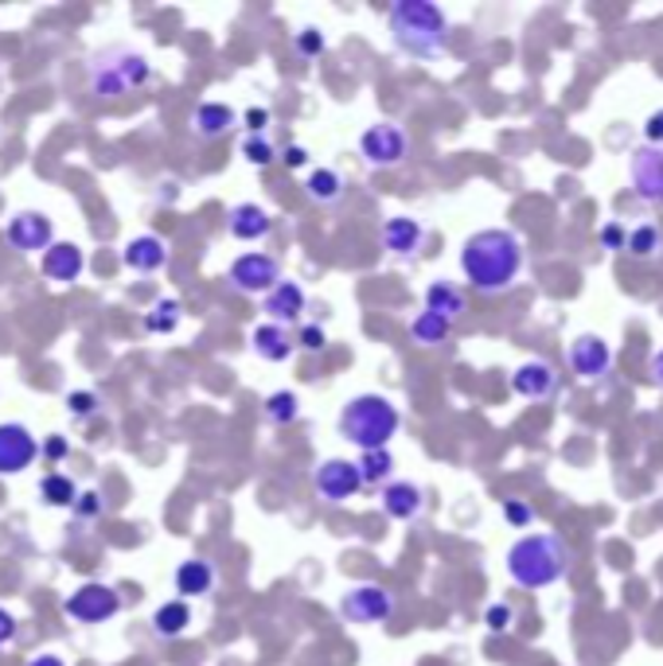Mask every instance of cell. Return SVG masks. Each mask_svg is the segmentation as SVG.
Wrapping results in <instances>:
<instances>
[{
    "mask_svg": "<svg viewBox=\"0 0 663 666\" xmlns=\"http://www.w3.org/2000/svg\"><path fill=\"white\" fill-rule=\"evenodd\" d=\"M98 406H102V398H98L94 390H71V394H66V409H71V417H94L98 414Z\"/></svg>",
    "mask_w": 663,
    "mask_h": 666,
    "instance_id": "36",
    "label": "cell"
},
{
    "mask_svg": "<svg viewBox=\"0 0 663 666\" xmlns=\"http://www.w3.org/2000/svg\"><path fill=\"white\" fill-rule=\"evenodd\" d=\"M574 550L558 534H524L507 550V577L519 589H547L570 574Z\"/></svg>",
    "mask_w": 663,
    "mask_h": 666,
    "instance_id": "2",
    "label": "cell"
},
{
    "mask_svg": "<svg viewBox=\"0 0 663 666\" xmlns=\"http://www.w3.org/2000/svg\"><path fill=\"white\" fill-rule=\"evenodd\" d=\"M187 624H192V608H187V601H164L157 612H152V631H157L160 639L184 636Z\"/></svg>",
    "mask_w": 663,
    "mask_h": 666,
    "instance_id": "27",
    "label": "cell"
},
{
    "mask_svg": "<svg viewBox=\"0 0 663 666\" xmlns=\"http://www.w3.org/2000/svg\"><path fill=\"white\" fill-rule=\"evenodd\" d=\"M324 47H328L324 32H317V28H300V32H297V51H300L305 59L324 55Z\"/></svg>",
    "mask_w": 663,
    "mask_h": 666,
    "instance_id": "38",
    "label": "cell"
},
{
    "mask_svg": "<svg viewBox=\"0 0 663 666\" xmlns=\"http://www.w3.org/2000/svg\"><path fill=\"white\" fill-rule=\"evenodd\" d=\"M340 616L347 624H383L394 616V592L383 584H355L340 596Z\"/></svg>",
    "mask_w": 663,
    "mask_h": 666,
    "instance_id": "8",
    "label": "cell"
},
{
    "mask_svg": "<svg viewBox=\"0 0 663 666\" xmlns=\"http://www.w3.org/2000/svg\"><path fill=\"white\" fill-rule=\"evenodd\" d=\"M628 176H633V192L644 203L663 207V148L640 145L628 160Z\"/></svg>",
    "mask_w": 663,
    "mask_h": 666,
    "instance_id": "11",
    "label": "cell"
},
{
    "mask_svg": "<svg viewBox=\"0 0 663 666\" xmlns=\"http://www.w3.org/2000/svg\"><path fill=\"white\" fill-rule=\"evenodd\" d=\"M504 518L512 522L515 530H524V527H531V522H535V510H531V503H524V499H507L504 503Z\"/></svg>",
    "mask_w": 663,
    "mask_h": 666,
    "instance_id": "40",
    "label": "cell"
},
{
    "mask_svg": "<svg viewBox=\"0 0 663 666\" xmlns=\"http://www.w3.org/2000/svg\"><path fill=\"white\" fill-rule=\"evenodd\" d=\"M211 589H216V569H211V562H199V557L180 562V569H176L180 601H187V596H207Z\"/></svg>",
    "mask_w": 663,
    "mask_h": 666,
    "instance_id": "24",
    "label": "cell"
},
{
    "mask_svg": "<svg viewBox=\"0 0 663 666\" xmlns=\"http://www.w3.org/2000/svg\"><path fill=\"white\" fill-rule=\"evenodd\" d=\"M402 414L391 398L383 394H359L352 398L336 417V429L347 444H355L359 453H375V448H386L391 436L398 433Z\"/></svg>",
    "mask_w": 663,
    "mask_h": 666,
    "instance_id": "4",
    "label": "cell"
},
{
    "mask_svg": "<svg viewBox=\"0 0 663 666\" xmlns=\"http://www.w3.org/2000/svg\"><path fill=\"white\" fill-rule=\"evenodd\" d=\"M39 453L47 456V464H63L66 456H71V444H66L63 433H56V436H47V441L39 444Z\"/></svg>",
    "mask_w": 663,
    "mask_h": 666,
    "instance_id": "42",
    "label": "cell"
},
{
    "mask_svg": "<svg viewBox=\"0 0 663 666\" xmlns=\"http://www.w3.org/2000/svg\"><path fill=\"white\" fill-rule=\"evenodd\" d=\"M359 476H364V483H375V488H379V483H394L391 476H394V456H391V448H375V453H364L359 456Z\"/></svg>",
    "mask_w": 663,
    "mask_h": 666,
    "instance_id": "31",
    "label": "cell"
},
{
    "mask_svg": "<svg viewBox=\"0 0 663 666\" xmlns=\"http://www.w3.org/2000/svg\"><path fill=\"white\" fill-rule=\"evenodd\" d=\"M28 666H66V663H63V658H59V655H36Z\"/></svg>",
    "mask_w": 663,
    "mask_h": 666,
    "instance_id": "48",
    "label": "cell"
},
{
    "mask_svg": "<svg viewBox=\"0 0 663 666\" xmlns=\"http://www.w3.org/2000/svg\"><path fill=\"white\" fill-rule=\"evenodd\" d=\"M426 499H421V488L410 480H394L383 488V510L394 518V522H414L421 515Z\"/></svg>",
    "mask_w": 663,
    "mask_h": 666,
    "instance_id": "20",
    "label": "cell"
},
{
    "mask_svg": "<svg viewBox=\"0 0 663 666\" xmlns=\"http://www.w3.org/2000/svg\"><path fill=\"white\" fill-rule=\"evenodd\" d=\"M39 456V441L16 421L0 425V476H16L24 468H32Z\"/></svg>",
    "mask_w": 663,
    "mask_h": 666,
    "instance_id": "13",
    "label": "cell"
},
{
    "mask_svg": "<svg viewBox=\"0 0 663 666\" xmlns=\"http://www.w3.org/2000/svg\"><path fill=\"white\" fill-rule=\"evenodd\" d=\"M281 157H285V164H290V168H305V164H309V152H305V145H285V152H281Z\"/></svg>",
    "mask_w": 663,
    "mask_h": 666,
    "instance_id": "46",
    "label": "cell"
},
{
    "mask_svg": "<svg viewBox=\"0 0 663 666\" xmlns=\"http://www.w3.org/2000/svg\"><path fill=\"white\" fill-rule=\"evenodd\" d=\"M512 624H515V608H512V604H504V601L488 604L484 628L492 631V636H504V631H512Z\"/></svg>",
    "mask_w": 663,
    "mask_h": 666,
    "instance_id": "35",
    "label": "cell"
},
{
    "mask_svg": "<svg viewBox=\"0 0 663 666\" xmlns=\"http://www.w3.org/2000/svg\"><path fill=\"white\" fill-rule=\"evenodd\" d=\"M39 499H44L47 507H75L78 488H75V480H71V476L47 472L44 480H39Z\"/></svg>",
    "mask_w": 663,
    "mask_h": 666,
    "instance_id": "29",
    "label": "cell"
},
{
    "mask_svg": "<svg viewBox=\"0 0 663 666\" xmlns=\"http://www.w3.org/2000/svg\"><path fill=\"white\" fill-rule=\"evenodd\" d=\"M238 125V113L231 110L226 102H199L196 118H192V130L199 133L204 140H219Z\"/></svg>",
    "mask_w": 663,
    "mask_h": 666,
    "instance_id": "23",
    "label": "cell"
},
{
    "mask_svg": "<svg viewBox=\"0 0 663 666\" xmlns=\"http://www.w3.org/2000/svg\"><path fill=\"white\" fill-rule=\"evenodd\" d=\"M4 238L20 254H47L56 246V226L39 211H16L4 226Z\"/></svg>",
    "mask_w": 663,
    "mask_h": 666,
    "instance_id": "10",
    "label": "cell"
},
{
    "mask_svg": "<svg viewBox=\"0 0 663 666\" xmlns=\"http://www.w3.org/2000/svg\"><path fill=\"white\" fill-rule=\"evenodd\" d=\"M12 639H16V616L9 608H0V648H9Z\"/></svg>",
    "mask_w": 663,
    "mask_h": 666,
    "instance_id": "45",
    "label": "cell"
},
{
    "mask_svg": "<svg viewBox=\"0 0 663 666\" xmlns=\"http://www.w3.org/2000/svg\"><path fill=\"white\" fill-rule=\"evenodd\" d=\"M609 367H613V351L601 335H578L570 343V370L578 379L593 382V379H605Z\"/></svg>",
    "mask_w": 663,
    "mask_h": 666,
    "instance_id": "14",
    "label": "cell"
},
{
    "mask_svg": "<svg viewBox=\"0 0 663 666\" xmlns=\"http://www.w3.org/2000/svg\"><path fill=\"white\" fill-rule=\"evenodd\" d=\"M652 382L655 386H663V347L652 355Z\"/></svg>",
    "mask_w": 663,
    "mask_h": 666,
    "instance_id": "47",
    "label": "cell"
},
{
    "mask_svg": "<svg viewBox=\"0 0 663 666\" xmlns=\"http://www.w3.org/2000/svg\"><path fill=\"white\" fill-rule=\"evenodd\" d=\"M297 347H300V351H309V355L324 351V347H328L324 328H320V324H305V328H300V335H297Z\"/></svg>",
    "mask_w": 663,
    "mask_h": 666,
    "instance_id": "39",
    "label": "cell"
},
{
    "mask_svg": "<svg viewBox=\"0 0 663 666\" xmlns=\"http://www.w3.org/2000/svg\"><path fill=\"white\" fill-rule=\"evenodd\" d=\"M644 140L655 148H663V110H655L652 118L644 121Z\"/></svg>",
    "mask_w": 663,
    "mask_h": 666,
    "instance_id": "44",
    "label": "cell"
},
{
    "mask_svg": "<svg viewBox=\"0 0 663 666\" xmlns=\"http://www.w3.org/2000/svg\"><path fill=\"white\" fill-rule=\"evenodd\" d=\"M519 269H524V242L515 238L512 231H504V226L468 234L465 246H461V273L484 296L512 288Z\"/></svg>",
    "mask_w": 663,
    "mask_h": 666,
    "instance_id": "1",
    "label": "cell"
},
{
    "mask_svg": "<svg viewBox=\"0 0 663 666\" xmlns=\"http://www.w3.org/2000/svg\"><path fill=\"white\" fill-rule=\"evenodd\" d=\"M106 510V499H102V491H83L75 499V507H71V515L83 518V522H90V518H98Z\"/></svg>",
    "mask_w": 663,
    "mask_h": 666,
    "instance_id": "37",
    "label": "cell"
},
{
    "mask_svg": "<svg viewBox=\"0 0 663 666\" xmlns=\"http://www.w3.org/2000/svg\"><path fill=\"white\" fill-rule=\"evenodd\" d=\"M406 148H410V140H406L402 125H394V121H379V125L364 130V137H359V152H364V160L371 168H398L406 160Z\"/></svg>",
    "mask_w": 663,
    "mask_h": 666,
    "instance_id": "9",
    "label": "cell"
},
{
    "mask_svg": "<svg viewBox=\"0 0 663 666\" xmlns=\"http://www.w3.org/2000/svg\"><path fill=\"white\" fill-rule=\"evenodd\" d=\"M305 192H309V199H317V203L332 207V203H340V195H344V180H340L336 168H312L309 180H305Z\"/></svg>",
    "mask_w": 663,
    "mask_h": 666,
    "instance_id": "28",
    "label": "cell"
},
{
    "mask_svg": "<svg viewBox=\"0 0 663 666\" xmlns=\"http://www.w3.org/2000/svg\"><path fill=\"white\" fill-rule=\"evenodd\" d=\"M266 417H270L273 425H293V421H297L300 417V398L297 394H293V390H278V394H270V398H266Z\"/></svg>",
    "mask_w": 663,
    "mask_h": 666,
    "instance_id": "33",
    "label": "cell"
},
{
    "mask_svg": "<svg viewBox=\"0 0 663 666\" xmlns=\"http://www.w3.org/2000/svg\"><path fill=\"white\" fill-rule=\"evenodd\" d=\"M243 121H246V130H250V137H266V125H270V110H266V106H250Z\"/></svg>",
    "mask_w": 663,
    "mask_h": 666,
    "instance_id": "43",
    "label": "cell"
},
{
    "mask_svg": "<svg viewBox=\"0 0 663 666\" xmlns=\"http://www.w3.org/2000/svg\"><path fill=\"white\" fill-rule=\"evenodd\" d=\"M63 612L71 616L75 624H106L110 616L122 612V596L102 581H86L78 584L71 596L63 601Z\"/></svg>",
    "mask_w": 663,
    "mask_h": 666,
    "instance_id": "7",
    "label": "cell"
},
{
    "mask_svg": "<svg viewBox=\"0 0 663 666\" xmlns=\"http://www.w3.org/2000/svg\"><path fill=\"white\" fill-rule=\"evenodd\" d=\"M226 281H231V288H238V293H250V296L262 293L266 296L281 285V266H278V258H270V254L246 250L231 261Z\"/></svg>",
    "mask_w": 663,
    "mask_h": 666,
    "instance_id": "6",
    "label": "cell"
},
{
    "mask_svg": "<svg viewBox=\"0 0 663 666\" xmlns=\"http://www.w3.org/2000/svg\"><path fill=\"white\" fill-rule=\"evenodd\" d=\"M426 312L457 320V316L465 312V293H461L453 281H430V285H426Z\"/></svg>",
    "mask_w": 663,
    "mask_h": 666,
    "instance_id": "25",
    "label": "cell"
},
{
    "mask_svg": "<svg viewBox=\"0 0 663 666\" xmlns=\"http://www.w3.org/2000/svg\"><path fill=\"white\" fill-rule=\"evenodd\" d=\"M359 488H364V476H359V464L355 460H340V456H332V460H324L317 468V495L320 499L344 503V499H352Z\"/></svg>",
    "mask_w": 663,
    "mask_h": 666,
    "instance_id": "12",
    "label": "cell"
},
{
    "mask_svg": "<svg viewBox=\"0 0 663 666\" xmlns=\"http://www.w3.org/2000/svg\"><path fill=\"white\" fill-rule=\"evenodd\" d=\"M386 24L394 47L414 59H433L449 44V16L430 0H398Z\"/></svg>",
    "mask_w": 663,
    "mask_h": 666,
    "instance_id": "3",
    "label": "cell"
},
{
    "mask_svg": "<svg viewBox=\"0 0 663 666\" xmlns=\"http://www.w3.org/2000/svg\"><path fill=\"white\" fill-rule=\"evenodd\" d=\"M125 266L133 273H157V269L169 266V242L157 238V234H137L125 246Z\"/></svg>",
    "mask_w": 663,
    "mask_h": 666,
    "instance_id": "18",
    "label": "cell"
},
{
    "mask_svg": "<svg viewBox=\"0 0 663 666\" xmlns=\"http://www.w3.org/2000/svg\"><path fill=\"white\" fill-rule=\"evenodd\" d=\"M243 157H246V164H254V168H270L273 160H278V148H273L270 137H246Z\"/></svg>",
    "mask_w": 663,
    "mask_h": 666,
    "instance_id": "34",
    "label": "cell"
},
{
    "mask_svg": "<svg viewBox=\"0 0 663 666\" xmlns=\"http://www.w3.org/2000/svg\"><path fill=\"white\" fill-rule=\"evenodd\" d=\"M512 390L527 402H547V398H554V390H558V374H554L551 362L527 359L524 367H515Z\"/></svg>",
    "mask_w": 663,
    "mask_h": 666,
    "instance_id": "15",
    "label": "cell"
},
{
    "mask_svg": "<svg viewBox=\"0 0 663 666\" xmlns=\"http://www.w3.org/2000/svg\"><path fill=\"white\" fill-rule=\"evenodd\" d=\"M426 242V226L410 214H394V219L383 222V246L394 254V258H414Z\"/></svg>",
    "mask_w": 663,
    "mask_h": 666,
    "instance_id": "17",
    "label": "cell"
},
{
    "mask_svg": "<svg viewBox=\"0 0 663 666\" xmlns=\"http://www.w3.org/2000/svg\"><path fill=\"white\" fill-rule=\"evenodd\" d=\"M44 278L59 281V285H71V281L83 278V250H78L75 242H56L44 254Z\"/></svg>",
    "mask_w": 663,
    "mask_h": 666,
    "instance_id": "21",
    "label": "cell"
},
{
    "mask_svg": "<svg viewBox=\"0 0 663 666\" xmlns=\"http://www.w3.org/2000/svg\"><path fill=\"white\" fill-rule=\"evenodd\" d=\"M262 312L270 324H281V328L297 324L300 312H305V288H300L297 281H281L273 293H266Z\"/></svg>",
    "mask_w": 663,
    "mask_h": 666,
    "instance_id": "16",
    "label": "cell"
},
{
    "mask_svg": "<svg viewBox=\"0 0 663 666\" xmlns=\"http://www.w3.org/2000/svg\"><path fill=\"white\" fill-rule=\"evenodd\" d=\"M449 335H453V320H445L438 312H418L410 320V340L418 347H441Z\"/></svg>",
    "mask_w": 663,
    "mask_h": 666,
    "instance_id": "26",
    "label": "cell"
},
{
    "mask_svg": "<svg viewBox=\"0 0 663 666\" xmlns=\"http://www.w3.org/2000/svg\"><path fill=\"white\" fill-rule=\"evenodd\" d=\"M94 98H125L152 78V63L133 47H106L86 66Z\"/></svg>",
    "mask_w": 663,
    "mask_h": 666,
    "instance_id": "5",
    "label": "cell"
},
{
    "mask_svg": "<svg viewBox=\"0 0 663 666\" xmlns=\"http://www.w3.org/2000/svg\"><path fill=\"white\" fill-rule=\"evenodd\" d=\"M660 250H663V231L655 226V222H640V226L628 231V250L625 254L644 261V258H655Z\"/></svg>",
    "mask_w": 663,
    "mask_h": 666,
    "instance_id": "32",
    "label": "cell"
},
{
    "mask_svg": "<svg viewBox=\"0 0 663 666\" xmlns=\"http://www.w3.org/2000/svg\"><path fill=\"white\" fill-rule=\"evenodd\" d=\"M270 211L258 203H238L231 207V214H226V231H231V238L238 242H262L266 234H270Z\"/></svg>",
    "mask_w": 663,
    "mask_h": 666,
    "instance_id": "19",
    "label": "cell"
},
{
    "mask_svg": "<svg viewBox=\"0 0 663 666\" xmlns=\"http://www.w3.org/2000/svg\"><path fill=\"white\" fill-rule=\"evenodd\" d=\"M598 242L605 246V250H628V231L621 226V222H605L598 231Z\"/></svg>",
    "mask_w": 663,
    "mask_h": 666,
    "instance_id": "41",
    "label": "cell"
},
{
    "mask_svg": "<svg viewBox=\"0 0 663 666\" xmlns=\"http://www.w3.org/2000/svg\"><path fill=\"white\" fill-rule=\"evenodd\" d=\"M180 316H184V308H180L176 296H164V300H157V305H152V312L145 316V332L172 335L180 328Z\"/></svg>",
    "mask_w": 663,
    "mask_h": 666,
    "instance_id": "30",
    "label": "cell"
},
{
    "mask_svg": "<svg viewBox=\"0 0 663 666\" xmlns=\"http://www.w3.org/2000/svg\"><path fill=\"white\" fill-rule=\"evenodd\" d=\"M250 347H254V355H258V359H266V362H285L293 351H297V340H293V335L285 332L281 324H270V320H266V324L254 328Z\"/></svg>",
    "mask_w": 663,
    "mask_h": 666,
    "instance_id": "22",
    "label": "cell"
}]
</instances>
